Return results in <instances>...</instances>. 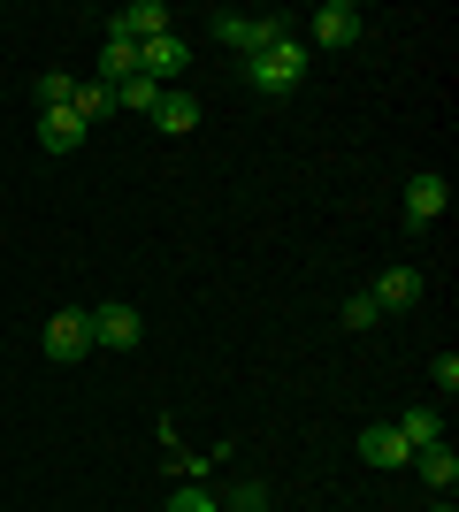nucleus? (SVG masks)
<instances>
[{
  "label": "nucleus",
  "instance_id": "1",
  "mask_svg": "<svg viewBox=\"0 0 459 512\" xmlns=\"http://www.w3.org/2000/svg\"><path fill=\"white\" fill-rule=\"evenodd\" d=\"M306 69H314V46L299 39V23H284L261 54H245V85H253V92H299Z\"/></svg>",
  "mask_w": 459,
  "mask_h": 512
},
{
  "label": "nucleus",
  "instance_id": "2",
  "mask_svg": "<svg viewBox=\"0 0 459 512\" xmlns=\"http://www.w3.org/2000/svg\"><path fill=\"white\" fill-rule=\"evenodd\" d=\"M39 352H46V360H54V367H77V360H85V352H92V314H85V306H62V314L46 321Z\"/></svg>",
  "mask_w": 459,
  "mask_h": 512
},
{
  "label": "nucleus",
  "instance_id": "3",
  "mask_svg": "<svg viewBox=\"0 0 459 512\" xmlns=\"http://www.w3.org/2000/svg\"><path fill=\"white\" fill-rule=\"evenodd\" d=\"M360 31H368V16H360L352 0H322V8L306 16V31H299V39H306V46H352Z\"/></svg>",
  "mask_w": 459,
  "mask_h": 512
},
{
  "label": "nucleus",
  "instance_id": "4",
  "mask_svg": "<svg viewBox=\"0 0 459 512\" xmlns=\"http://www.w3.org/2000/svg\"><path fill=\"white\" fill-rule=\"evenodd\" d=\"M138 77H153V85H184V77H192V46L176 39V31L146 39V46H138Z\"/></svg>",
  "mask_w": 459,
  "mask_h": 512
},
{
  "label": "nucleus",
  "instance_id": "5",
  "mask_svg": "<svg viewBox=\"0 0 459 512\" xmlns=\"http://www.w3.org/2000/svg\"><path fill=\"white\" fill-rule=\"evenodd\" d=\"M169 8H161V0H131V8H115L108 16V39H123V46H146V39H161V31H169Z\"/></svg>",
  "mask_w": 459,
  "mask_h": 512
},
{
  "label": "nucleus",
  "instance_id": "6",
  "mask_svg": "<svg viewBox=\"0 0 459 512\" xmlns=\"http://www.w3.org/2000/svg\"><path fill=\"white\" fill-rule=\"evenodd\" d=\"M284 23H291V16H238V8H222V16H215V39L238 46V54H261V46L276 39Z\"/></svg>",
  "mask_w": 459,
  "mask_h": 512
},
{
  "label": "nucleus",
  "instance_id": "7",
  "mask_svg": "<svg viewBox=\"0 0 459 512\" xmlns=\"http://www.w3.org/2000/svg\"><path fill=\"white\" fill-rule=\"evenodd\" d=\"M138 337H146V321H138V306H92V344H108V352H138Z\"/></svg>",
  "mask_w": 459,
  "mask_h": 512
},
{
  "label": "nucleus",
  "instance_id": "8",
  "mask_svg": "<svg viewBox=\"0 0 459 512\" xmlns=\"http://www.w3.org/2000/svg\"><path fill=\"white\" fill-rule=\"evenodd\" d=\"M421 291H429V283H421V268H383V276H375V291H368V306H375V314H414Z\"/></svg>",
  "mask_w": 459,
  "mask_h": 512
},
{
  "label": "nucleus",
  "instance_id": "9",
  "mask_svg": "<svg viewBox=\"0 0 459 512\" xmlns=\"http://www.w3.org/2000/svg\"><path fill=\"white\" fill-rule=\"evenodd\" d=\"M444 207H452V184H444V169H414V184H406V222H414V230H429Z\"/></svg>",
  "mask_w": 459,
  "mask_h": 512
},
{
  "label": "nucleus",
  "instance_id": "10",
  "mask_svg": "<svg viewBox=\"0 0 459 512\" xmlns=\"http://www.w3.org/2000/svg\"><path fill=\"white\" fill-rule=\"evenodd\" d=\"M360 459L368 467H414V444L398 436V421H368L360 428Z\"/></svg>",
  "mask_w": 459,
  "mask_h": 512
},
{
  "label": "nucleus",
  "instance_id": "11",
  "mask_svg": "<svg viewBox=\"0 0 459 512\" xmlns=\"http://www.w3.org/2000/svg\"><path fill=\"white\" fill-rule=\"evenodd\" d=\"M153 130H169V138L199 130V100H192L184 85H161V100H153Z\"/></svg>",
  "mask_w": 459,
  "mask_h": 512
},
{
  "label": "nucleus",
  "instance_id": "12",
  "mask_svg": "<svg viewBox=\"0 0 459 512\" xmlns=\"http://www.w3.org/2000/svg\"><path fill=\"white\" fill-rule=\"evenodd\" d=\"M39 146H46V153L85 146V123H77V107H46V115H39Z\"/></svg>",
  "mask_w": 459,
  "mask_h": 512
},
{
  "label": "nucleus",
  "instance_id": "13",
  "mask_svg": "<svg viewBox=\"0 0 459 512\" xmlns=\"http://www.w3.org/2000/svg\"><path fill=\"white\" fill-rule=\"evenodd\" d=\"M414 467H421V482L437 497H452V482H459V451L452 444H429V451H414Z\"/></svg>",
  "mask_w": 459,
  "mask_h": 512
},
{
  "label": "nucleus",
  "instance_id": "14",
  "mask_svg": "<svg viewBox=\"0 0 459 512\" xmlns=\"http://www.w3.org/2000/svg\"><path fill=\"white\" fill-rule=\"evenodd\" d=\"M398 436H406L414 451L444 444V421H437V406H406V413H398Z\"/></svg>",
  "mask_w": 459,
  "mask_h": 512
},
{
  "label": "nucleus",
  "instance_id": "15",
  "mask_svg": "<svg viewBox=\"0 0 459 512\" xmlns=\"http://www.w3.org/2000/svg\"><path fill=\"white\" fill-rule=\"evenodd\" d=\"M131 77H138V46H123V39H108V46H100V85H131Z\"/></svg>",
  "mask_w": 459,
  "mask_h": 512
},
{
  "label": "nucleus",
  "instance_id": "16",
  "mask_svg": "<svg viewBox=\"0 0 459 512\" xmlns=\"http://www.w3.org/2000/svg\"><path fill=\"white\" fill-rule=\"evenodd\" d=\"M69 107H77V123H100V115H115V92L108 85H100V77H92V85H77V92H69Z\"/></svg>",
  "mask_w": 459,
  "mask_h": 512
},
{
  "label": "nucleus",
  "instance_id": "17",
  "mask_svg": "<svg viewBox=\"0 0 459 512\" xmlns=\"http://www.w3.org/2000/svg\"><path fill=\"white\" fill-rule=\"evenodd\" d=\"M153 100H161V85H153V77H131V85H115V107H123V115H153Z\"/></svg>",
  "mask_w": 459,
  "mask_h": 512
},
{
  "label": "nucleus",
  "instance_id": "18",
  "mask_svg": "<svg viewBox=\"0 0 459 512\" xmlns=\"http://www.w3.org/2000/svg\"><path fill=\"white\" fill-rule=\"evenodd\" d=\"M31 92H39V115H46V107H69V92H77V77H69V69H46V77H39V85H31Z\"/></svg>",
  "mask_w": 459,
  "mask_h": 512
},
{
  "label": "nucleus",
  "instance_id": "19",
  "mask_svg": "<svg viewBox=\"0 0 459 512\" xmlns=\"http://www.w3.org/2000/svg\"><path fill=\"white\" fill-rule=\"evenodd\" d=\"M169 512H222V497H207V482H176Z\"/></svg>",
  "mask_w": 459,
  "mask_h": 512
},
{
  "label": "nucleus",
  "instance_id": "20",
  "mask_svg": "<svg viewBox=\"0 0 459 512\" xmlns=\"http://www.w3.org/2000/svg\"><path fill=\"white\" fill-rule=\"evenodd\" d=\"M222 512H268V490H261V482H245V490L222 497Z\"/></svg>",
  "mask_w": 459,
  "mask_h": 512
},
{
  "label": "nucleus",
  "instance_id": "21",
  "mask_svg": "<svg viewBox=\"0 0 459 512\" xmlns=\"http://www.w3.org/2000/svg\"><path fill=\"white\" fill-rule=\"evenodd\" d=\"M215 459H222V451H184V459H176V482H207Z\"/></svg>",
  "mask_w": 459,
  "mask_h": 512
},
{
  "label": "nucleus",
  "instance_id": "22",
  "mask_svg": "<svg viewBox=\"0 0 459 512\" xmlns=\"http://www.w3.org/2000/svg\"><path fill=\"white\" fill-rule=\"evenodd\" d=\"M375 321H383V314L368 306V291H360V299H345V329H375Z\"/></svg>",
  "mask_w": 459,
  "mask_h": 512
},
{
  "label": "nucleus",
  "instance_id": "23",
  "mask_svg": "<svg viewBox=\"0 0 459 512\" xmlns=\"http://www.w3.org/2000/svg\"><path fill=\"white\" fill-rule=\"evenodd\" d=\"M429 375H437V390L452 398V390H459V352H437V367H429Z\"/></svg>",
  "mask_w": 459,
  "mask_h": 512
},
{
  "label": "nucleus",
  "instance_id": "24",
  "mask_svg": "<svg viewBox=\"0 0 459 512\" xmlns=\"http://www.w3.org/2000/svg\"><path fill=\"white\" fill-rule=\"evenodd\" d=\"M437 512H452V505H437Z\"/></svg>",
  "mask_w": 459,
  "mask_h": 512
}]
</instances>
